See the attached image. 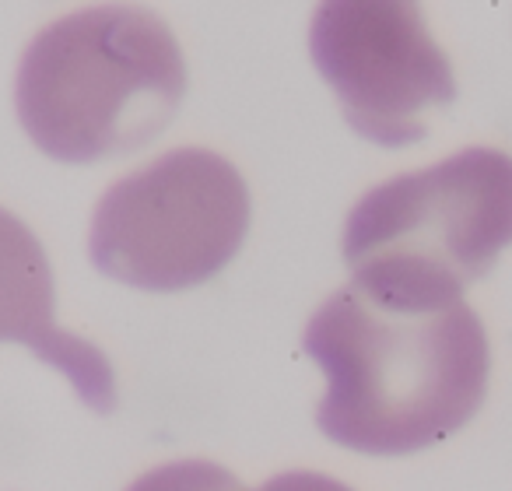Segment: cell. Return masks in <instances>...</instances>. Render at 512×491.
Wrapping results in <instances>:
<instances>
[{"instance_id": "obj_8", "label": "cell", "mask_w": 512, "mask_h": 491, "mask_svg": "<svg viewBox=\"0 0 512 491\" xmlns=\"http://www.w3.org/2000/svg\"><path fill=\"white\" fill-rule=\"evenodd\" d=\"M260 491H351L348 484L334 481L327 474H313V470H292V474H278L264 484Z\"/></svg>"}, {"instance_id": "obj_7", "label": "cell", "mask_w": 512, "mask_h": 491, "mask_svg": "<svg viewBox=\"0 0 512 491\" xmlns=\"http://www.w3.org/2000/svg\"><path fill=\"white\" fill-rule=\"evenodd\" d=\"M127 491H249L235 474L207 460H176L141 474Z\"/></svg>"}, {"instance_id": "obj_4", "label": "cell", "mask_w": 512, "mask_h": 491, "mask_svg": "<svg viewBox=\"0 0 512 491\" xmlns=\"http://www.w3.org/2000/svg\"><path fill=\"white\" fill-rule=\"evenodd\" d=\"M249 232V190L228 158L176 148L116 179L95 204L88 253L141 292H186L221 274Z\"/></svg>"}, {"instance_id": "obj_1", "label": "cell", "mask_w": 512, "mask_h": 491, "mask_svg": "<svg viewBox=\"0 0 512 491\" xmlns=\"http://www.w3.org/2000/svg\"><path fill=\"white\" fill-rule=\"evenodd\" d=\"M302 344L327 379L316 425L351 453H421L488 397V334L463 299L397 302L351 281L316 309Z\"/></svg>"}, {"instance_id": "obj_2", "label": "cell", "mask_w": 512, "mask_h": 491, "mask_svg": "<svg viewBox=\"0 0 512 491\" xmlns=\"http://www.w3.org/2000/svg\"><path fill=\"white\" fill-rule=\"evenodd\" d=\"M183 92L186 60L169 25L137 4H99L25 46L15 106L43 155L88 165L155 141Z\"/></svg>"}, {"instance_id": "obj_5", "label": "cell", "mask_w": 512, "mask_h": 491, "mask_svg": "<svg viewBox=\"0 0 512 491\" xmlns=\"http://www.w3.org/2000/svg\"><path fill=\"white\" fill-rule=\"evenodd\" d=\"M309 53L351 127L383 148L421 141L456 99L453 64L421 0H320Z\"/></svg>"}, {"instance_id": "obj_3", "label": "cell", "mask_w": 512, "mask_h": 491, "mask_svg": "<svg viewBox=\"0 0 512 491\" xmlns=\"http://www.w3.org/2000/svg\"><path fill=\"white\" fill-rule=\"evenodd\" d=\"M512 246V155L467 148L369 190L344 225L351 281L397 302H456Z\"/></svg>"}, {"instance_id": "obj_6", "label": "cell", "mask_w": 512, "mask_h": 491, "mask_svg": "<svg viewBox=\"0 0 512 491\" xmlns=\"http://www.w3.org/2000/svg\"><path fill=\"white\" fill-rule=\"evenodd\" d=\"M0 341H15L64 372L92 411L116 407V372L85 337L57 327L53 267L43 242L22 218L0 207Z\"/></svg>"}]
</instances>
